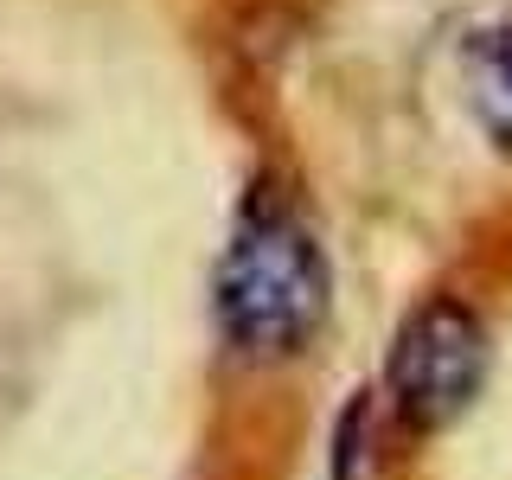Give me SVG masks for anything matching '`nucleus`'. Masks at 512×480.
<instances>
[{
    "label": "nucleus",
    "instance_id": "f257e3e1",
    "mask_svg": "<svg viewBox=\"0 0 512 480\" xmlns=\"http://www.w3.org/2000/svg\"><path fill=\"white\" fill-rule=\"evenodd\" d=\"M327 256L295 218H250L218 269V320L244 352L282 359L327 320Z\"/></svg>",
    "mask_w": 512,
    "mask_h": 480
},
{
    "label": "nucleus",
    "instance_id": "f03ea898",
    "mask_svg": "<svg viewBox=\"0 0 512 480\" xmlns=\"http://www.w3.org/2000/svg\"><path fill=\"white\" fill-rule=\"evenodd\" d=\"M493 365L487 327L461 301H429L404 320L391 346V397L416 429H442L480 397Z\"/></svg>",
    "mask_w": 512,
    "mask_h": 480
},
{
    "label": "nucleus",
    "instance_id": "7ed1b4c3",
    "mask_svg": "<svg viewBox=\"0 0 512 480\" xmlns=\"http://www.w3.org/2000/svg\"><path fill=\"white\" fill-rule=\"evenodd\" d=\"M365 423H372V416H365V397L359 404H346V423H340V455H333V480H352V461L365 455Z\"/></svg>",
    "mask_w": 512,
    "mask_h": 480
},
{
    "label": "nucleus",
    "instance_id": "20e7f679",
    "mask_svg": "<svg viewBox=\"0 0 512 480\" xmlns=\"http://www.w3.org/2000/svg\"><path fill=\"white\" fill-rule=\"evenodd\" d=\"M493 71H500V84L512 90V39H500V45H493Z\"/></svg>",
    "mask_w": 512,
    "mask_h": 480
}]
</instances>
